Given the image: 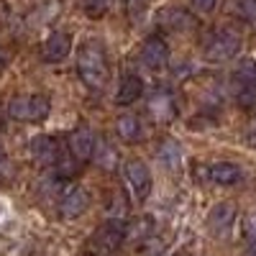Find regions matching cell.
I'll return each instance as SVG.
<instances>
[{"mask_svg": "<svg viewBox=\"0 0 256 256\" xmlns=\"http://www.w3.org/2000/svg\"><path fill=\"white\" fill-rule=\"evenodd\" d=\"M156 20L169 31H190V28H195V16L187 13L184 8H162L156 13Z\"/></svg>", "mask_w": 256, "mask_h": 256, "instance_id": "10", "label": "cell"}, {"mask_svg": "<svg viewBox=\"0 0 256 256\" xmlns=\"http://www.w3.org/2000/svg\"><path fill=\"white\" fill-rule=\"evenodd\" d=\"M6 162V152H3V146H0V164Z\"/></svg>", "mask_w": 256, "mask_h": 256, "instance_id": "27", "label": "cell"}, {"mask_svg": "<svg viewBox=\"0 0 256 256\" xmlns=\"http://www.w3.org/2000/svg\"><path fill=\"white\" fill-rule=\"evenodd\" d=\"M95 162H98V166H102V169H113L116 166V162H118V154H116V148L105 141V138H100V141H95Z\"/></svg>", "mask_w": 256, "mask_h": 256, "instance_id": "18", "label": "cell"}, {"mask_svg": "<svg viewBox=\"0 0 256 256\" xmlns=\"http://www.w3.org/2000/svg\"><path fill=\"white\" fill-rule=\"evenodd\" d=\"M156 156H159V162L166 169H177L182 164V148H180V144L174 138H164L159 144V148H156Z\"/></svg>", "mask_w": 256, "mask_h": 256, "instance_id": "16", "label": "cell"}, {"mask_svg": "<svg viewBox=\"0 0 256 256\" xmlns=\"http://www.w3.org/2000/svg\"><path fill=\"white\" fill-rule=\"evenodd\" d=\"M144 92V80L138 74H126L118 84V92H116V105H134Z\"/></svg>", "mask_w": 256, "mask_h": 256, "instance_id": "14", "label": "cell"}, {"mask_svg": "<svg viewBox=\"0 0 256 256\" xmlns=\"http://www.w3.org/2000/svg\"><path fill=\"white\" fill-rule=\"evenodd\" d=\"M70 52H72V38H70V34H62V31L52 34L44 41V46H41V54H44L46 62H62Z\"/></svg>", "mask_w": 256, "mask_h": 256, "instance_id": "12", "label": "cell"}, {"mask_svg": "<svg viewBox=\"0 0 256 256\" xmlns=\"http://www.w3.org/2000/svg\"><path fill=\"white\" fill-rule=\"evenodd\" d=\"M174 256H187V254H174Z\"/></svg>", "mask_w": 256, "mask_h": 256, "instance_id": "30", "label": "cell"}, {"mask_svg": "<svg viewBox=\"0 0 256 256\" xmlns=\"http://www.w3.org/2000/svg\"><path fill=\"white\" fill-rule=\"evenodd\" d=\"M31 154H34V159H36L41 166H54V164L59 162V156H62L59 144H56L52 136H36V138L31 141Z\"/></svg>", "mask_w": 256, "mask_h": 256, "instance_id": "11", "label": "cell"}, {"mask_svg": "<svg viewBox=\"0 0 256 256\" xmlns=\"http://www.w3.org/2000/svg\"><path fill=\"white\" fill-rule=\"evenodd\" d=\"M236 80L241 84H256V62L254 59H241L236 67Z\"/></svg>", "mask_w": 256, "mask_h": 256, "instance_id": "19", "label": "cell"}, {"mask_svg": "<svg viewBox=\"0 0 256 256\" xmlns=\"http://www.w3.org/2000/svg\"><path fill=\"white\" fill-rule=\"evenodd\" d=\"M246 138H248V144H251V146L256 148V128H251V134H248Z\"/></svg>", "mask_w": 256, "mask_h": 256, "instance_id": "26", "label": "cell"}, {"mask_svg": "<svg viewBox=\"0 0 256 256\" xmlns=\"http://www.w3.org/2000/svg\"><path fill=\"white\" fill-rule=\"evenodd\" d=\"M90 205V195L84 192L82 187H70L67 192L62 195L59 200V212H62V218H80L84 210H88Z\"/></svg>", "mask_w": 256, "mask_h": 256, "instance_id": "9", "label": "cell"}, {"mask_svg": "<svg viewBox=\"0 0 256 256\" xmlns=\"http://www.w3.org/2000/svg\"><path fill=\"white\" fill-rule=\"evenodd\" d=\"M77 72L82 77V82L88 84L90 90H102L108 84L110 70H108V56H105V49L98 44V41H88L82 44L77 52Z\"/></svg>", "mask_w": 256, "mask_h": 256, "instance_id": "1", "label": "cell"}, {"mask_svg": "<svg viewBox=\"0 0 256 256\" xmlns=\"http://www.w3.org/2000/svg\"><path fill=\"white\" fill-rule=\"evenodd\" d=\"M3 62H6V59H3V54H0V70H3Z\"/></svg>", "mask_w": 256, "mask_h": 256, "instance_id": "29", "label": "cell"}, {"mask_svg": "<svg viewBox=\"0 0 256 256\" xmlns=\"http://www.w3.org/2000/svg\"><path fill=\"white\" fill-rule=\"evenodd\" d=\"M238 49H241V36L233 28H218L205 41V54L212 62H226L230 56H236Z\"/></svg>", "mask_w": 256, "mask_h": 256, "instance_id": "3", "label": "cell"}, {"mask_svg": "<svg viewBox=\"0 0 256 256\" xmlns=\"http://www.w3.org/2000/svg\"><path fill=\"white\" fill-rule=\"evenodd\" d=\"M0 212H3V205H0Z\"/></svg>", "mask_w": 256, "mask_h": 256, "instance_id": "31", "label": "cell"}, {"mask_svg": "<svg viewBox=\"0 0 256 256\" xmlns=\"http://www.w3.org/2000/svg\"><path fill=\"white\" fill-rule=\"evenodd\" d=\"M110 0H84V13L90 18H100L105 10H108Z\"/></svg>", "mask_w": 256, "mask_h": 256, "instance_id": "21", "label": "cell"}, {"mask_svg": "<svg viewBox=\"0 0 256 256\" xmlns=\"http://www.w3.org/2000/svg\"><path fill=\"white\" fill-rule=\"evenodd\" d=\"M236 8L248 24H256V0H236Z\"/></svg>", "mask_w": 256, "mask_h": 256, "instance_id": "22", "label": "cell"}, {"mask_svg": "<svg viewBox=\"0 0 256 256\" xmlns=\"http://www.w3.org/2000/svg\"><path fill=\"white\" fill-rule=\"evenodd\" d=\"M192 6H195L200 13H210V10H216V3L218 0H190Z\"/></svg>", "mask_w": 256, "mask_h": 256, "instance_id": "25", "label": "cell"}, {"mask_svg": "<svg viewBox=\"0 0 256 256\" xmlns=\"http://www.w3.org/2000/svg\"><path fill=\"white\" fill-rule=\"evenodd\" d=\"M126 177H128V182H131L136 198H138V200H146L148 192H152V184H154L148 166H146L141 159H131V162L126 164Z\"/></svg>", "mask_w": 256, "mask_h": 256, "instance_id": "7", "label": "cell"}, {"mask_svg": "<svg viewBox=\"0 0 256 256\" xmlns=\"http://www.w3.org/2000/svg\"><path fill=\"white\" fill-rule=\"evenodd\" d=\"M208 177L210 182H216L220 187H230V184H236L241 182V166L238 164H233V162H218V164H212L208 169Z\"/></svg>", "mask_w": 256, "mask_h": 256, "instance_id": "13", "label": "cell"}, {"mask_svg": "<svg viewBox=\"0 0 256 256\" xmlns=\"http://www.w3.org/2000/svg\"><path fill=\"white\" fill-rule=\"evenodd\" d=\"M146 6H148V0H126V10H128V18H131V20H138V18L144 16Z\"/></svg>", "mask_w": 256, "mask_h": 256, "instance_id": "23", "label": "cell"}, {"mask_svg": "<svg viewBox=\"0 0 256 256\" xmlns=\"http://www.w3.org/2000/svg\"><path fill=\"white\" fill-rule=\"evenodd\" d=\"M49 110H52V100L46 95H18L8 105L10 118H16V120H31V123L44 120L49 116Z\"/></svg>", "mask_w": 256, "mask_h": 256, "instance_id": "2", "label": "cell"}, {"mask_svg": "<svg viewBox=\"0 0 256 256\" xmlns=\"http://www.w3.org/2000/svg\"><path fill=\"white\" fill-rule=\"evenodd\" d=\"M116 131H118V136L123 138V141H138L144 134H141V120L136 118V116H120L118 118V123H116Z\"/></svg>", "mask_w": 256, "mask_h": 256, "instance_id": "17", "label": "cell"}, {"mask_svg": "<svg viewBox=\"0 0 256 256\" xmlns=\"http://www.w3.org/2000/svg\"><path fill=\"white\" fill-rule=\"evenodd\" d=\"M236 100H238L241 108L256 110V84H241L238 92H236Z\"/></svg>", "mask_w": 256, "mask_h": 256, "instance_id": "20", "label": "cell"}, {"mask_svg": "<svg viewBox=\"0 0 256 256\" xmlns=\"http://www.w3.org/2000/svg\"><path fill=\"white\" fill-rule=\"evenodd\" d=\"M70 154L80 162V164H84V162H90L92 159V154H95V136H92V131L88 126H77L74 131L70 134Z\"/></svg>", "mask_w": 256, "mask_h": 256, "instance_id": "6", "label": "cell"}, {"mask_svg": "<svg viewBox=\"0 0 256 256\" xmlns=\"http://www.w3.org/2000/svg\"><path fill=\"white\" fill-rule=\"evenodd\" d=\"M148 113H152L159 123H162V120H169V118H174V113H177L174 98L169 95L166 90L154 92V95H152V100H148Z\"/></svg>", "mask_w": 256, "mask_h": 256, "instance_id": "15", "label": "cell"}, {"mask_svg": "<svg viewBox=\"0 0 256 256\" xmlns=\"http://www.w3.org/2000/svg\"><path fill=\"white\" fill-rule=\"evenodd\" d=\"M141 62L146 64L148 70L166 67V62H169V46H166V41L159 38V36H148L144 41V46H141Z\"/></svg>", "mask_w": 256, "mask_h": 256, "instance_id": "8", "label": "cell"}, {"mask_svg": "<svg viewBox=\"0 0 256 256\" xmlns=\"http://www.w3.org/2000/svg\"><path fill=\"white\" fill-rule=\"evenodd\" d=\"M128 236V228L120 218H110V220H105L98 230H95V236H92V246L102 254H113Z\"/></svg>", "mask_w": 256, "mask_h": 256, "instance_id": "4", "label": "cell"}, {"mask_svg": "<svg viewBox=\"0 0 256 256\" xmlns=\"http://www.w3.org/2000/svg\"><path fill=\"white\" fill-rule=\"evenodd\" d=\"M244 236H246L251 244H256V212L246 216V220H244Z\"/></svg>", "mask_w": 256, "mask_h": 256, "instance_id": "24", "label": "cell"}, {"mask_svg": "<svg viewBox=\"0 0 256 256\" xmlns=\"http://www.w3.org/2000/svg\"><path fill=\"white\" fill-rule=\"evenodd\" d=\"M233 223H236V205L233 202H218L208 216V228L216 238H223L230 233Z\"/></svg>", "mask_w": 256, "mask_h": 256, "instance_id": "5", "label": "cell"}, {"mask_svg": "<svg viewBox=\"0 0 256 256\" xmlns=\"http://www.w3.org/2000/svg\"><path fill=\"white\" fill-rule=\"evenodd\" d=\"M244 256H256V248H248V251H246Z\"/></svg>", "mask_w": 256, "mask_h": 256, "instance_id": "28", "label": "cell"}]
</instances>
